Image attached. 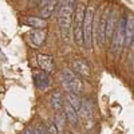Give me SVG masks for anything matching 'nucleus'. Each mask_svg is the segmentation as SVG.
I'll return each instance as SVG.
<instances>
[{
    "label": "nucleus",
    "mask_w": 134,
    "mask_h": 134,
    "mask_svg": "<svg viewBox=\"0 0 134 134\" xmlns=\"http://www.w3.org/2000/svg\"><path fill=\"white\" fill-rule=\"evenodd\" d=\"M67 66H69L76 75H79L83 81L91 78V74H93L91 66L86 60V58H83V57L72 55V57H70L69 60H67Z\"/></svg>",
    "instance_id": "39448f33"
},
{
    "label": "nucleus",
    "mask_w": 134,
    "mask_h": 134,
    "mask_svg": "<svg viewBox=\"0 0 134 134\" xmlns=\"http://www.w3.org/2000/svg\"><path fill=\"white\" fill-rule=\"evenodd\" d=\"M32 82H34V86L35 88L39 91V93H48L52 86H54V78L52 75L44 72L43 70L40 69H36L32 71Z\"/></svg>",
    "instance_id": "0eeeda50"
},
{
    "label": "nucleus",
    "mask_w": 134,
    "mask_h": 134,
    "mask_svg": "<svg viewBox=\"0 0 134 134\" xmlns=\"http://www.w3.org/2000/svg\"><path fill=\"white\" fill-rule=\"evenodd\" d=\"M76 7V0H60L57 8V18H72Z\"/></svg>",
    "instance_id": "ddd939ff"
},
{
    "label": "nucleus",
    "mask_w": 134,
    "mask_h": 134,
    "mask_svg": "<svg viewBox=\"0 0 134 134\" xmlns=\"http://www.w3.org/2000/svg\"><path fill=\"white\" fill-rule=\"evenodd\" d=\"M60 3V0H52L51 3H48L47 5H44L39 9V16L43 18V19H48L51 18L54 14H55V11H57L58 5Z\"/></svg>",
    "instance_id": "dca6fc26"
},
{
    "label": "nucleus",
    "mask_w": 134,
    "mask_h": 134,
    "mask_svg": "<svg viewBox=\"0 0 134 134\" xmlns=\"http://www.w3.org/2000/svg\"><path fill=\"white\" fill-rule=\"evenodd\" d=\"M95 4L88 3L85 11V19H83V43L87 52H91L94 47V35H93V23H94V15H95Z\"/></svg>",
    "instance_id": "20e7f679"
},
{
    "label": "nucleus",
    "mask_w": 134,
    "mask_h": 134,
    "mask_svg": "<svg viewBox=\"0 0 134 134\" xmlns=\"http://www.w3.org/2000/svg\"><path fill=\"white\" fill-rule=\"evenodd\" d=\"M126 21H127V14H122L118 18L117 26L114 30V34L110 39V46L109 52L114 58H118L121 52L124 51V44H125V28H126Z\"/></svg>",
    "instance_id": "f03ea898"
},
{
    "label": "nucleus",
    "mask_w": 134,
    "mask_h": 134,
    "mask_svg": "<svg viewBox=\"0 0 134 134\" xmlns=\"http://www.w3.org/2000/svg\"><path fill=\"white\" fill-rule=\"evenodd\" d=\"M63 111H64V115H66V119H67V125H69V127L71 130H78L82 126L81 118L78 115V111L75 109H72L70 105L64 103Z\"/></svg>",
    "instance_id": "9b49d317"
},
{
    "label": "nucleus",
    "mask_w": 134,
    "mask_h": 134,
    "mask_svg": "<svg viewBox=\"0 0 134 134\" xmlns=\"http://www.w3.org/2000/svg\"><path fill=\"white\" fill-rule=\"evenodd\" d=\"M47 30H31L27 34V40L30 46L34 48H40L43 47L47 42Z\"/></svg>",
    "instance_id": "9d476101"
},
{
    "label": "nucleus",
    "mask_w": 134,
    "mask_h": 134,
    "mask_svg": "<svg viewBox=\"0 0 134 134\" xmlns=\"http://www.w3.org/2000/svg\"><path fill=\"white\" fill-rule=\"evenodd\" d=\"M44 122H46L47 134H60V133H59V130H58V127L55 126L52 118H50V119H47V121H44Z\"/></svg>",
    "instance_id": "aec40b11"
},
{
    "label": "nucleus",
    "mask_w": 134,
    "mask_h": 134,
    "mask_svg": "<svg viewBox=\"0 0 134 134\" xmlns=\"http://www.w3.org/2000/svg\"><path fill=\"white\" fill-rule=\"evenodd\" d=\"M85 11H86V0H76L75 12L72 16V42L79 48H85V43H83Z\"/></svg>",
    "instance_id": "7ed1b4c3"
},
{
    "label": "nucleus",
    "mask_w": 134,
    "mask_h": 134,
    "mask_svg": "<svg viewBox=\"0 0 134 134\" xmlns=\"http://www.w3.org/2000/svg\"><path fill=\"white\" fill-rule=\"evenodd\" d=\"M64 100L67 105H70L72 109H75L78 111L81 107V103H82V95L72 94V93H64Z\"/></svg>",
    "instance_id": "a211bd4d"
},
{
    "label": "nucleus",
    "mask_w": 134,
    "mask_h": 134,
    "mask_svg": "<svg viewBox=\"0 0 134 134\" xmlns=\"http://www.w3.org/2000/svg\"><path fill=\"white\" fill-rule=\"evenodd\" d=\"M64 93L60 90L59 87H52L48 91L47 97H46V105L48 106V109L52 113H58L62 111L64 107Z\"/></svg>",
    "instance_id": "6e6552de"
},
{
    "label": "nucleus",
    "mask_w": 134,
    "mask_h": 134,
    "mask_svg": "<svg viewBox=\"0 0 134 134\" xmlns=\"http://www.w3.org/2000/svg\"><path fill=\"white\" fill-rule=\"evenodd\" d=\"M78 115L81 118V122H83V125L88 124L87 127L93 126L95 118V102L91 97H82V103L78 110Z\"/></svg>",
    "instance_id": "423d86ee"
},
{
    "label": "nucleus",
    "mask_w": 134,
    "mask_h": 134,
    "mask_svg": "<svg viewBox=\"0 0 134 134\" xmlns=\"http://www.w3.org/2000/svg\"><path fill=\"white\" fill-rule=\"evenodd\" d=\"M117 21H118V9L115 7H111L109 8V14H107V20H106V43L110 42L111 36L114 34L115 26H117Z\"/></svg>",
    "instance_id": "4468645a"
},
{
    "label": "nucleus",
    "mask_w": 134,
    "mask_h": 134,
    "mask_svg": "<svg viewBox=\"0 0 134 134\" xmlns=\"http://www.w3.org/2000/svg\"><path fill=\"white\" fill-rule=\"evenodd\" d=\"M52 121H54V124L55 126L58 127L59 133L62 134L66 129H67V119H66V115H64V111H58V113H54V117H52Z\"/></svg>",
    "instance_id": "f3484780"
},
{
    "label": "nucleus",
    "mask_w": 134,
    "mask_h": 134,
    "mask_svg": "<svg viewBox=\"0 0 134 134\" xmlns=\"http://www.w3.org/2000/svg\"><path fill=\"white\" fill-rule=\"evenodd\" d=\"M34 127V134H47V129H46V122L44 121H35L32 124Z\"/></svg>",
    "instance_id": "6ab92c4d"
},
{
    "label": "nucleus",
    "mask_w": 134,
    "mask_h": 134,
    "mask_svg": "<svg viewBox=\"0 0 134 134\" xmlns=\"http://www.w3.org/2000/svg\"><path fill=\"white\" fill-rule=\"evenodd\" d=\"M134 39V15L130 14L127 15V21H126V28H125V44H124V51L129 50L130 44Z\"/></svg>",
    "instance_id": "2eb2a0df"
},
{
    "label": "nucleus",
    "mask_w": 134,
    "mask_h": 134,
    "mask_svg": "<svg viewBox=\"0 0 134 134\" xmlns=\"http://www.w3.org/2000/svg\"><path fill=\"white\" fill-rule=\"evenodd\" d=\"M55 82L63 93H72L82 95L85 91V81L76 75L69 66L64 64L55 74Z\"/></svg>",
    "instance_id": "f257e3e1"
},
{
    "label": "nucleus",
    "mask_w": 134,
    "mask_h": 134,
    "mask_svg": "<svg viewBox=\"0 0 134 134\" xmlns=\"http://www.w3.org/2000/svg\"><path fill=\"white\" fill-rule=\"evenodd\" d=\"M36 62H38L39 69L43 70L44 72H47V74H50V75H52V76L57 74L58 67H57V62H55L54 55L39 52V54L36 55Z\"/></svg>",
    "instance_id": "1a4fd4ad"
},
{
    "label": "nucleus",
    "mask_w": 134,
    "mask_h": 134,
    "mask_svg": "<svg viewBox=\"0 0 134 134\" xmlns=\"http://www.w3.org/2000/svg\"><path fill=\"white\" fill-rule=\"evenodd\" d=\"M21 24H24L26 27H30L31 30H47L48 21L47 19H43L39 15H28L21 19Z\"/></svg>",
    "instance_id": "f8f14e48"
},
{
    "label": "nucleus",
    "mask_w": 134,
    "mask_h": 134,
    "mask_svg": "<svg viewBox=\"0 0 134 134\" xmlns=\"http://www.w3.org/2000/svg\"><path fill=\"white\" fill-rule=\"evenodd\" d=\"M21 134H34V127H32V125L26 126V127H24V130L21 131Z\"/></svg>",
    "instance_id": "412c9836"
},
{
    "label": "nucleus",
    "mask_w": 134,
    "mask_h": 134,
    "mask_svg": "<svg viewBox=\"0 0 134 134\" xmlns=\"http://www.w3.org/2000/svg\"><path fill=\"white\" fill-rule=\"evenodd\" d=\"M62 134H75V131H74V130H71V129H66Z\"/></svg>",
    "instance_id": "4be33fe9"
}]
</instances>
